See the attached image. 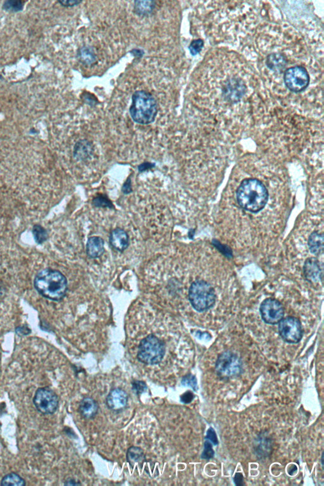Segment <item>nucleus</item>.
I'll use <instances>...</instances> for the list:
<instances>
[{
    "instance_id": "nucleus-1",
    "label": "nucleus",
    "mask_w": 324,
    "mask_h": 486,
    "mask_svg": "<svg viewBox=\"0 0 324 486\" xmlns=\"http://www.w3.org/2000/svg\"><path fill=\"white\" fill-rule=\"evenodd\" d=\"M243 71L241 67L236 71L225 70L222 76H216V81L214 80V100L220 107L233 106L241 102L247 94L248 82Z\"/></svg>"
},
{
    "instance_id": "nucleus-2",
    "label": "nucleus",
    "mask_w": 324,
    "mask_h": 486,
    "mask_svg": "<svg viewBox=\"0 0 324 486\" xmlns=\"http://www.w3.org/2000/svg\"><path fill=\"white\" fill-rule=\"evenodd\" d=\"M236 198L242 209L251 213H258L268 204V190L259 180L246 179L239 186Z\"/></svg>"
},
{
    "instance_id": "nucleus-3",
    "label": "nucleus",
    "mask_w": 324,
    "mask_h": 486,
    "mask_svg": "<svg viewBox=\"0 0 324 486\" xmlns=\"http://www.w3.org/2000/svg\"><path fill=\"white\" fill-rule=\"evenodd\" d=\"M34 284L44 297L58 301L64 297L67 290V280L60 271L47 269L36 275Z\"/></svg>"
},
{
    "instance_id": "nucleus-4",
    "label": "nucleus",
    "mask_w": 324,
    "mask_h": 486,
    "mask_svg": "<svg viewBox=\"0 0 324 486\" xmlns=\"http://www.w3.org/2000/svg\"><path fill=\"white\" fill-rule=\"evenodd\" d=\"M129 113L132 120L137 124H152L158 113V106L156 100L148 91H136L132 95Z\"/></svg>"
},
{
    "instance_id": "nucleus-5",
    "label": "nucleus",
    "mask_w": 324,
    "mask_h": 486,
    "mask_svg": "<svg viewBox=\"0 0 324 486\" xmlns=\"http://www.w3.org/2000/svg\"><path fill=\"white\" fill-rule=\"evenodd\" d=\"M189 302L193 309L199 312L207 311L213 307L216 302L215 289L204 280H196L189 289Z\"/></svg>"
},
{
    "instance_id": "nucleus-6",
    "label": "nucleus",
    "mask_w": 324,
    "mask_h": 486,
    "mask_svg": "<svg viewBox=\"0 0 324 486\" xmlns=\"http://www.w3.org/2000/svg\"><path fill=\"white\" fill-rule=\"evenodd\" d=\"M165 346L163 342L154 334L141 340L138 351V358L147 365L158 364L164 357Z\"/></svg>"
},
{
    "instance_id": "nucleus-7",
    "label": "nucleus",
    "mask_w": 324,
    "mask_h": 486,
    "mask_svg": "<svg viewBox=\"0 0 324 486\" xmlns=\"http://www.w3.org/2000/svg\"><path fill=\"white\" fill-rule=\"evenodd\" d=\"M216 371L222 378L238 377L243 373V363L236 353L225 351L219 355L216 363Z\"/></svg>"
},
{
    "instance_id": "nucleus-8",
    "label": "nucleus",
    "mask_w": 324,
    "mask_h": 486,
    "mask_svg": "<svg viewBox=\"0 0 324 486\" xmlns=\"http://www.w3.org/2000/svg\"><path fill=\"white\" fill-rule=\"evenodd\" d=\"M283 81L289 91L301 92L309 85V73L302 65L291 66L283 73Z\"/></svg>"
},
{
    "instance_id": "nucleus-9",
    "label": "nucleus",
    "mask_w": 324,
    "mask_h": 486,
    "mask_svg": "<svg viewBox=\"0 0 324 486\" xmlns=\"http://www.w3.org/2000/svg\"><path fill=\"white\" fill-rule=\"evenodd\" d=\"M33 403L41 414L52 415L58 409L59 398L55 392L49 387H40L34 394Z\"/></svg>"
},
{
    "instance_id": "nucleus-10",
    "label": "nucleus",
    "mask_w": 324,
    "mask_h": 486,
    "mask_svg": "<svg viewBox=\"0 0 324 486\" xmlns=\"http://www.w3.org/2000/svg\"><path fill=\"white\" fill-rule=\"evenodd\" d=\"M278 330L280 336L285 342L289 344H297L303 338V330L302 324L294 317H287L279 323Z\"/></svg>"
},
{
    "instance_id": "nucleus-11",
    "label": "nucleus",
    "mask_w": 324,
    "mask_h": 486,
    "mask_svg": "<svg viewBox=\"0 0 324 486\" xmlns=\"http://www.w3.org/2000/svg\"><path fill=\"white\" fill-rule=\"evenodd\" d=\"M262 319L268 324L275 325L284 318V309L281 303L274 298H267L260 307Z\"/></svg>"
},
{
    "instance_id": "nucleus-12",
    "label": "nucleus",
    "mask_w": 324,
    "mask_h": 486,
    "mask_svg": "<svg viewBox=\"0 0 324 486\" xmlns=\"http://www.w3.org/2000/svg\"><path fill=\"white\" fill-rule=\"evenodd\" d=\"M273 451V439L269 433L265 431L259 433L253 442V452L258 459L264 460L271 455Z\"/></svg>"
},
{
    "instance_id": "nucleus-13",
    "label": "nucleus",
    "mask_w": 324,
    "mask_h": 486,
    "mask_svg": "<svg viewBox=\"0 0 324 486\" xmlns=\"http://www.w3.org/2000/svg\"><path fill=\"white\" fill-rule=\"evenodd\" d=\"M303 274L308 282L314 284L320 282L323 279V269L317 258H309L305 260L303 266Z\"/></svg>"
},
{
    "instance_id": "nucleus-14",
    "label": "nucleus",
    "mask_w": 324,
    "mask_h": 486,
    "mask_svg": "<svg viewBox=\"0 0 324 486\" xmlns=\"http://www.w3.org/2000/svg\"><path fill=\"white\" fill-rule=\"evenodd\" d=\"M129 396L127 392L122 389L115 388L111 390L107 397V407L113 411L124 409L128 403Z\"/></svg>"
},
{
    "instance_id": "nucleus-15",
    "label": "nucleus",
    "mask_w": 324,
    "mask_h": 486,
    "mask_svg": "<svg viewBox=\"0 0 324 486\" xmlns=\"http://www.w3.org/2000/svg\"><path fill=\"white\" fill-rule=\"evenodd\" d=\"M94 153V146L88 140H80L75 144L73 156L77 161L84 162L90 159Z\"/></svg>"
},
{
    "instance_id": "nucleus-16",
    "label": "nucleus",
    "mask_w": 324,
    "mask_h": 486,
    "mask_svg": "<svg viewBox=\"0 0 324 486\" xmlns=\"http://www.w3.org/2000/svg\"><path fill=\"white\" fill-rule=\"evenodd\" d=\"M109 240L112 248L118 252H124L129 245L128 234L120 228H117L111 232Z\"/></svg>"
},
{
    "instance_id": "nucleus-17",
    "label": "nucleus",
    "mask_w": 324,
    "mask_h": 486,
    "mask_svg": "<svg viewBox=\"0 0 324 486\" xmlns=\"http://www.w3.org/2000/svg\"><path fill=\"white\" fill-rule=\"evenodd\" d=\"M287 60L286 56L279 52L272 53L268 56L266 65L270 71L281 74L286 70Z\"/></svg>"
},
{
    "instance_id": "nucleus-18",
    "label": "nucleus",
    "mask_w": 324,
    "mask_h": 486,
    "mask_svg": "<svg viewBox=\"0 0 324 486\" xmlns=\"http://www.w3.org/2000/svg\"><path fill=\"white\" fill-rule=\"evenodd\" d=\"M79 410L84 418L90 419L97 415L99 407L94 399L90 397H86L80 403Z\"/></svg>"
},
{
    "instance_id": "nucleus-19",
    "label": "nucleus",
    "mask_w": 324,
    "mask_h": 486,
    "mask_svg": "<svg viewBox=\"0 0 324 486\" xmlns=\"http://www.w3.org/2000/svg\"><path fill=\"white\" fill-rule=\"evenodd\" d=\"M105 242L100 237H91L86 245V252L92 259L101 257L104 252Z\"/></svg>"
},
{
    "instance_id": "nucleus-20",
    "label": "nucleus",
    "mask_w": 324,
    "mask_h": 486,
    "mask_svg": "<svg viewBox=\"0 0 324 486\" xmlns=\"http://www.w3.org/2000/svg\"><path fill=\"white\" fill-rule=\"evenodd\" d=\"M308 245L312 253L319 255L324 251V235L318 232H314L310 235Z\"/></svg>"
},
{
    "instance_id": "nucleus-21",
    "label": "nucleus",
    "mask_w": 324,
    "mask_h": 486,
    "mask_svg": "<svg viewBox=\"0 0 324 486\" xmlns=\"http://www.w3.org/2000/svg\"><path fill=\"white\" fill-rule=\"evenodd\" d=\"M78 57L82 62L87 65H91L97 59L94 50L92 47H84L78 52Z\"/></svg>"
},
{
    "instance_id": "nucleus-22",
    "label": "nucleus",
    "mask_w": 324,
    "mask_h": 486,
    "mask_svg": "<svg viewBox=\"0 0 324 486\" xmlns=\"http://www.w3.org/2000/svg\"><path fill=\"white\" fill-rule=\"evenodd\" d=\"M127 459L132 465L137 463L142 462L145 460V454L143 449L140 447H131L127 451Z\"/></svg>"
},
{
    "instance_id": "nucleus-23",
    "label": "nucleus",
    "mask_w": 324,
    "mask_h": 486,
    "mask_svg": "<svg viewBox=\"0 0 324 486\" xmlns=\"http://www.w3.org/2000/svg\"><path fill=\"white\" fill-rule=\"evenodd\" d=\"M0 485L2 486H24L26 485V481L16 473H10L4 476L1 479Z\"/></svg>"
},
{
    "instance_id": "nucleus-24",
    "label": "nucleus",
    "mask_w": 324,
    "mask_h": 486,
    "mask_svg": "<svg viewBox=\"0 0 324 486\" xmlns=\"http://www.w3.org/2000/svg\"><path fill=\"white\" fill-rule=\"evenodd\" d=\"M155 8L154 1H136L134 3V10L139 15L150 14Z\"/></svg>"
},
{
    "instance_id": "nucleus-25",
    "label": "nucleus",
    "mask_w": 324,
    "mask_h": 486,
    "mask_svg": "<svg viewBox=\"0 0 324 486\" xmlns=\"http://www.w3.org/2000/svg\"><path fill=\"white\" fill-rule=\"evenodd\" d=\"M24 1L8 0L3 4V9L10 13H17L21 11L24 7Z\"/></svg>"
},
{
    "instance_id": "nucleus-26",
    "label": "nucleus",
    "mask_w": 324,
    "mask_h": 486,
    "mask_svg": "<svg viewBox=\"0 0 324 486\" xmlns=\"http://www.w3.org/2000/svg\"><path fill=\"white\" fill-rule=\"evenodd\" d=\"M93 205L97 207L102 208H113V205L111 201L109 200L107 196L104 195H100L95 197L93 200Z\"/></svg>"
},
{
    "instance_id": "nucleus-27",
    "label": "nucleus",
    "mask_w": 324,
    "mask_h": 486,
    "mask_svg": "<svg viewBox=\"0 0 324 486\" xmlns=\"http://www.w3.org/2000/svg\"><path fill=\"white\" fill-rule=\"evenodd\" d=\"M181 383L185 386L191 387L194 389V391H196L198 389L197 379H196L195 376L192 374H188V375L184 376L182 378Z\"/></svg>"
},
{
    "instance_id": "nucleus-28",
    "label": "nucleus",
    "mask_w": 324,
    "mask_h": 486,
    "mask_svg": "<svg viewBox=\"0 0 324 486\" xmlns=\"http://www.w3.org/2000/svg\"><path fill=\"white\" fill-rule=\"evenodd\" d=\"M214 455H215V451L212 447V444L207 440L204 443V450L202 454V458L204 460H210L214 458Z\"/></svg>"
},
{
    "instance_id": "nucleus-29",
    "label": "nucleus",
    "mask_w": 324,
    "mask_h": 486,
    "mask_svg": "<svg viewBox=\"0 0 324 486\" xmlns=\"http://www.w3.org/2000/svg\"><path fill=\"white\" fill-rule=\"evenodd\" d=\"M147 389V385L145 382L141 380H134L132 382V390L136 394H141Z\"/></svg>"
},
{
    "instance_id": "nucleus-30",
    "label": "nucleus",
    "mask_w": 324,
    "mask_h": 486,
    "mask_svg": "<svg viewBox=\"0 0 324 486\" xmlns=\"http://www.w3.org/2000/svg\"><path fill=\"white\" fill-rule=\"evenodd\" d=\"M204 47V42L202 40H195L191 42L190 46H189V50H190L191 54L193 55H195V54H198L201 52V50L203 49Z\"/></svg>"
},
{
    "instance_id": "nucleus-31",
    "label": "nucleus",
    "mask_w": 324,
    "mask_h": 486,
    "mask_svg": "<svg viewBox=\"0 0 324 486\" xmlns=\"http://www.w3.org/2000/svg\"><path fill=\"white\" fill-rule=\"evenodd\" d=\"M205 439L211 442L214 446H216L218 444L217 435H216V433L214 428H210L208 430L206 436H205Z\"/></svg>"
},
{
    "instance_id": "nucleus-32",
    "label": "nucleus",
    "mask_w": 324,
    "mask_h": 486,
    "mask_svg": "<svg viewBox=\"0 0 324 486\" xmlns=\"http://www.w3.org/2000/svg\"><path fill=\"white\" fill-rule=\"evenodd\" d=\"M195 398V395L191 391H187L181 396V400L182 403L189 404Z\"/></svg>"
},
{
    "instance_id": "nucleus-33",
    "label": "nucleus",
    "mask_w": 324,
    "mask_h": 486,
    "mask_svg": "<svg viewBox=\"0 0 324 486\" xmlns=\"http://www.w3.org/2000/svg\"><path fill=\"white\" fill-rule=\"evenodd\" d=\"M58 3H60L61 6H65V7H72V6L78 5L82 3V1H77V0H67V1H58Z\"/></svg>"
},
{
    "instance_id": "nucleus-34",
    "label": "nucleus",
    "mask_w": 324,
    "mask_h": 486,
    "mask_svg": "<svg viewBox=\"0 0 324 486\" xmlns=\"http://www.w3.org/2000/svg\"><path fill=\"white\" fill-rule=\"evenodd\" d=\"M132 191L131 179V178L129 177L123 185L122 192L125 195H128V194L132 193Z\"/></svg>"
},
{
    "instance_id": "nucleus-35",
    "label": "nucleus",
    "mask_w": 324,
    "mask_h": 486,
    "mask_svg": "<svg viewBox=\"0 0 324 486\" xmlns=\"http://www.w3.org/2000/svg\"><path fill=\"white\" fill-rule=\"evenodd\" d=\"M234 483L235 485L237 486H241L245 485V484H244V477L243 474L240 473V472H238V473L235 474Z\"/></svg>"
},
{
    "instance_id": "nucleus-36",
    "label": "nucleus",
    "mask_w": 324,
    "mask_h": 486,
    "mask_svg": "<svg viewBox=\"0 0 324 486\" xmlns=\"http://www.w3.org/2000/svg\"><path fill=\"white\" fill-rule=\"evenodd\" d=\"M154 166H155L154 163H149V162H145V163L141 164V165L139 166L138 169L139 171H140V172H143V171L150 169V168H152L154 167Z\"/></svg>"
},
{
    "instance_id": "nucleus-37",
    "label": "nucleus",
    "mask_w": 324,
    "mask_h": 486,
    "mask_svg": "<svg viewBox=\"0 0 324 486\" xmlns=\"http://www.w3.org/2000/svg\"><path fill=\"white\" fill-rule=\"evenodd\" d=\"M36 238H37V239H39V240H40V242H42L43 240H44V239H45L46 234L44 230H43V232L42 229H40L39 230V231L36 232Z\"/></svg>"
},
{
    "instance_id": "nucleus-38",
    "label": "nucleus",
    "mask_w": 324,
    "mask_h": 486,
    "mask_svg": "<svg viewBox=\"0 0 324 486\" xmlns=\"http://www.w3.org/2000/svg\"><path fill=\"white\" fill-rule=\"evenodd\" d=\"M66 486H77L81 485V483H77L74 479H68L65 483Z\"/></svg>"
},
{
    "instance_id": "nucleus-39",
    "label": "nucleus",
    "mask_w": 324,
    "mask_h": 486,
    "mask_svg": "<svg viewBox=\"0 0 324 486\" xmlns=\"http://www.w3.org/2000/svg\"><path fill=\"white\" fill-rule=\"evenodd\" d=\"M323 456H324V453H323V455H322V459H321L322 465H323V466L324 465V464H323Z\"/></svg>"
}]
</instances>
